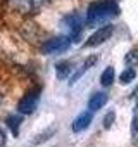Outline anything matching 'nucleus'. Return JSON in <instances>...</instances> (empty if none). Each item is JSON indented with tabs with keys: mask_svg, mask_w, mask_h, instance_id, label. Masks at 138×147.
<instances>
[{
	"mask_svg": "<svg viewBox=\"0 0 138 147\" xmlns=\"http://www.w3.org/2000/svg\"><path fill=\"white\" fill-rule=\"evenodd\" d=\"M97 61H98V57H97V55H90V57H88V59L83 62V66H81V67H80V69L74 73V75L71 76V80H69V85H74V83H76V82H78V80H80L83 75H85L86 71H90V69H92V67L97 64Z\"/></svg>",
	"mask_w": 138,
	"mask_h": 147,
	"instance_id": "8",
	"label": "nucleus"
},
{
	"mask_svg": "<svg viewBox=\"0 0 138 147\" xmlns=\"http://www.w3.org/2000/svg\"><path fill=\"white\" fill-rule=\"evenodd\" d=\"M107 100H109V97H107L105 92H97V94H93V95L90 97V100H88V109H90L92 113H95V111L102 109V107L107 104Z\"/></svg>",
	"mask_w": 138,
	"mask_h": 147,
	"instance_id": "9",
	"label": "nucleus"
},
{
	"mask_svg": "<svg viewBox=\"0 0 138 147\" xmlns=\"http://www.w3.org/2000/svg\"><path fill=\"white\" fill-rule=\"evenodd\" d=\"M5 142H7V138H5V133L0 130V147H4L5 145Z\"/></svg>",
	"mask_w": 138,
	"mask_h": 147,
	"instance_id": "17",
	"label": "nucleus"
},
{
	"mask_svg": "<svg viewBox=\"0 0 138 147\" xmlns=\"http://www.w3.org/2000/svg\"><path fill=\"white\" fill-rule=\"evenodd\" d=\"M124 62L128 66H138V49H131L126 57H124Z\"/></svg>",
	"mask_w": 138,
	"mask_h": 147,
	"instance_id": "15",
	"label": "nucleus"
},
{
	"mask_svg": "<svg viewBox=\"0 0 138 147\" xmlns=\"http://www.w3.org/2000/svg\"><path fill=\"white\" fill-rule=\"evenodd\" d=\"M114 119H116V113H114V111L107 113V114H105V118H104V128H111V126H112V123H114Z\"/></svg>",
	"mask_w": 138,
	"mask_h": 147,
	"instance_id": "16",
	"label": "nucleus"
},
{
	"mask_svg": "<svg viewBox=\"0 0 138 147\" xmlns=\"http://www.w3.org/2000/svg\"><path fill=\"white\" fill-rule=\"evenodd\" d=\"M71 62H67V61H64V62H59L57 66H55V71H57V78H60V80H64L69 73H71Z\"/></svg>",
	"mask_w": 138,
	"mask_h": 147,
	"instance_id": "11",
	"label": "nucleus"
},
{
	"mask_svg": "<svg viewBox=\"0 0 138 147\" xmlns=\"http://www.w3.org/2000/svg\"><path fill=\"white\" fill-rule=\"evenodd\" d=\"M114 24H105V26H102V28H98L86 42H85V47H95V45H100V43H104V42H107L111 36H112V33H114Z\"/></svg>",
	"mask_w": 138,
	"mask_h": 147,
	"instance_id": "5",
	"label": "nucleus"
},
{
	"mask_svg": "<svg viewBox=\"0 0 138 147\" xmlns=\"http://www.w3.org/2000/svg\"><path fill=\"white\" fill-rule=\"evenodd\" d=\"M69 45H71V36H55L42 43V52L45 55L60 54V52H66Z\"/></svg>",
	"mask_w": 138,
	"mask_h": 147,
	"instance_id": "4",
	"label": "nucleus"
},
{
	"mask_svg": "<svg viewBox=\"0 0 138 147\" xmlns=\"http://www.w3.org/2000/svg\"><path fill=\"white\" fill-rule=\"evenodd\" d=\"M55 131H57V126H54V125H52L50 128H47V130H45L43 133H40V135H38V137H36V138L33 140V145H38V144H42V142L48 140V138H50V137H52V135H54Z\"/></svg>",
	"mask_w": 138,
	"mask_h": 147,
	"instance_id": "13",
	"label": "nucleus"
},
{
	"mask_svg": "<svg viewBox=\"0 0 138 147\" xmlns=\"http://www.w3.org/2000/svg\"><path fill=\"white\" fill-rule=\"evenodd\" d=\"M40 95H42V88L36 87L33 90H29L17 104V111L21 114H31L35 113V109L38 107V102H40Z\"/></svg>",
	"mask_w": 138,
	"mask_h": 147,
	"instance_id": "3",
	"label": "nucleus"
},
{
	"mask_svg": "<svg viewBox=\"0 0 138 147\" xmlns=\"http://www.w3.org/2000/svg\"><path fill=\"white\" fill-rule=\"evenodd\" d=\"M121 9L116 4V0H98V2L92 4L86 11V23L88 24H97L105 19L119 16Z\"/></svg>",
	"mask_w": 138,
	"mask_h": 147,
	"instance_id": "1",
	"label": "nucleus"
},
{
	"mask_svg": "<svg viewBox=\"0 0 138 147\" xmlns=\"http://www.w3.org/2000/svg\"><path fill=\"white\" fill-rule=\"evenodd\" d=\"M93 121V116H92V111H85V113H81L74 121H73V125H71V128H73V131L74 133H80V131H83V130H86L88 126H90V123Z\"/></svg>",
	"mask_w": 138,
	"mask_h": 147,
	"instance_id": "7",
	"label": "nucleus"
},
{
	"mask_svg": "<svg viewBox=\"0 0 138 147\" xmlns=\"http://www.w3.org/2000/svg\"><path fill=\"white\" fill-rule=\"evenodd\" d=\"M136 78V71L133 69V67H126L121 75H119V82L123 83V85H128V83H131L133 80Z\"/></svg>",
	"mask_w": 138,
	"mask_h": 147,
	"instance_id": "12",
	"label": "nucleus"
},
{
	"mask_svg": "<svg viewBox=\"0 0 138 147\" xmlns=\"http://www.w3.org/2000/svg\"><path fill=\"white\" fill-rule=\"evenodd\" d=\"M48 0H7L11 9L17 11L23 16H33L38 14L43 5H47Z\"/></svg>",
	"mask_w": 138,
	"mask_h": 147,
	"instance_id": "2",
	"label": "nucleus"
},
{
	"mask_svg": "<svg viewBox=\"0 0 138 147\" xmlns=\"http://www.w3.org/2000/svg\"><path fill=\"white\" fill-rule=\"evenodd\" d=\"M114 67L112 66H107L105 69H104V73L100 75V83H102V87H111L112 85V82H114Z\"/></svg>",
	"mask_w": 138,
	"mask_h": 147,
	"instance_id": "10",
	"label": "nucleus"
},
{
	"mask_svg": "<svg viewBox=\"0 0 138 147\" xmlns=\"http://www.w3.org/2000/svg\"><path fill=\"white\" fill-rule=\"evenodd\" d=\"M19 125H21V118H17V116H9L7 118V126L11 128V131L14 135L19 133Z\"/></svg>",
	"mask_w": 138,
	"mask_h": 147,
	"instance_id": "14",
	"label": "nucleus"
},
{
	"mask_svg": "<svg viewBox=\"0 0 138 147\" xmlns=\"http://www.w3.org/2000/svg\"><path fill=\"white\" fill-rule=\"evenodd\" d=\"M62 26H66V28L69 30V33H71L73 36H78V35H80V31L83 30V18H81V14L73 12V14L66 16V18H64V21H62Z\"/></svg>",
	"mask_w": 138,
	"mask_h": 147,
	"instance_id": "6",
	"label": "nucleus"
}]
</instances>
